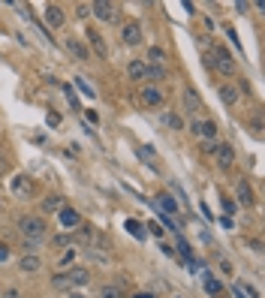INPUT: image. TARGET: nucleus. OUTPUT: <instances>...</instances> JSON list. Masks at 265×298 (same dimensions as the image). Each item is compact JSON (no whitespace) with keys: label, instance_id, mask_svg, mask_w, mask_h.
<instances>
[{"label":"nucleus","instance_id":"nucleus-10","mask_svg":"<svg viewBox=\"0 0 265 298\" xmlns=\"http://www.w3.org/2000/svg\"><path fill=\"white\" fill-rule=\"evenodd\" d=\"M18 268H21L24 274H33V271H39V268H42V262H39V256H36V253H24V256L18 259Z\"/></svg>","mask_w":265,"mask_h":298},{"label":"nucleus","instance_id":"nucleus-39","mask_svg":"<svg viewBox=\"0 0 265 298\" xmlns=\"http://www.w3.org/2000/svg\"><path fill=\"white\" fill-rule=\"evenodd\" d=\"M9 259V247L6 244H0V262H6Z\"/></svg>","mask_w":265,"mask_h":298},{"label":"nucleus","instance_id":"nucleus-4","mask_svg":"<svg viewBox=\"0 0 265 298\" xmlns=\"http://www.w3.org/2000/svg\"><path fill=\"white\" fill-rule=\"evenodd\" d=\"M121 39H124L127 45H139V42H142V24H139V21H124Z\"/></svg>","mask_w":265,"mask_h":298},{"label":"nucleus","instance_id":"nucleus-15","mask_svg":"<svg viewBox=\"0 0 265 298\" xmlns=\"http://www.w3.org/2000/svg\"><path fill=\"white\" fill-rule=\"evenodd\" d=\"M184 106H187V112H193V115L202 109V100H199V93H196L193 87H187V90H184Z\"/></svg>","mask_w":265,"mask_h":298},{"label":"nucleus","instance_id":"nucleus-30","mask_svg":"<svg viewBox=\"0 0 265 298\" xmlns=\"http://www.w3.org/2000/svg\"><path fill=\"white\" fill-rule=\"evenodd\" d=\"M72 259H75V247H66V253L60 256V265H69Z\"/></svg>","mask_w":265,"mask_h":298},{"label":"nucleus","instance_id":"nucleus-34","mask_svg":"<svg viewBox=\"0 0 265 298\" xmlns=\"http://www.w3.org/2000/svg\"><path fill=\"white\" fill-rule=\"evenodd\" d=\"M0 298H24V295H21L18 289H3V292H0Z\"/></svg>","mask_w":265,"mask_h":298},{"label":"nucleus","instance_id":"nucleus-36","mask_svg":"<svg viewBox=\"0 0 265 298\" xmlns=\"http://www.w3.org/2000/svg\"><path fill=\"white\" fill-rule=\"evenodd\" d=\"M75 84H81V90H84V93H87V96H94V87H91V84H87V81H81V78H78V81H75Z\"/></svg>","mask_w":265,"mask_h":298},{"label":"nucleus","instance_id":"nucleus-22","mask_svg":"<svg viewBox=\"0 0 265 298\" xmlns=\"http://www.w3.org/2000/svg\"><path fill=\"white\" fill-rule=\"evenodd\" d=\"M87 39H91V45H94V51H100V54H106V42H103V36H100V33H94V30H87Z\"/></svg>","mask_w":265,"mask_h":298},{"label":"nucleus","instance_id":"nucleus-5","mask_svg":"<svg viewBox=\"0 0 265 298\" xmlns=\"http://www.w3.org/2000/svg\"><path fill=\"white\" fill-rule=\"evenodd\" d=\"M139 96H142L145 106H163L166 103V96H163V90L157 84H142V93Z\"/></svg>","mask_w":265,"mask_h":298},{"label":"nucleus","instance_id":"nucleus-29","mask_svg":"<svg viewBox=\"0 0 265 298\" xmlns=\"http://www.w3.org/2000/svg\"><path fill=\"white\" fill-rule=\"evenodd\" d=\"M160 202H163V208H166V211H172V214L178 211V205H175V199H169V196H160Z\"/></svg>","mask_w":265,"mask_h":298},{"label":"nucleus","instance_id":"nucleus-16","mask_svg":"<svg viewBox=\"0 0 265 298\" xmlns=\"http://www.w3.org/2000/svg\"><path fill=\"white\" fill-rule=\"evenodd\" d=\"M127 75H130L133 81H145V60H130Z\"/></svg>","mask_w":265,"mask_h":298},{"label":"nucleus","instance_id":"nucleus-12","mask_svg":"<svg viewBox=\"0 0 265 298\" xmlns=\"http://www.w3.org/2000/svg\"><path fill=\"white\" fill-rule=\"evenodd\" d=\"M217 93H220V103H223V106H235V103H238V87H235V84H220Z\"/></svg>","mask_w":265,"mask_h":298},{"label":"nucleus","instance_id":"nucleus-27","mask_svg":"<svg viewBox=\"0 0 265 298\" xmlns=\"http://www.w3.org/2000/svg\"><path fill=\"white\" fill-rule=\"evenodd\" d=\"M51 286H54V289H69V280H66V274H57V277H51Z\"/></svg>","mask_w":265,"mask_h":298},{"label":"nucleus","instance_id":"nucleus-32","mask_svg":"<svg viewBox=\"0 0 265 298\" xmlns=\"http://www.w3.org/2000/svg\"><path fill=\"white\" fill-rule=\"evenodd\" d=\"M235 208H238V205H235L232 199H223V211H226V217H229V214H235Z\"/></svg>","mask_w":265,"mask_h":298},{"label":"nucleus","instance_id":"nucleus-25","mask_svg":"<svg viewBox=\"0 0 265 298\" xmlns=\"http://www.w3.org/2000/svg\"><path fill=\"white\" fill-rule=\"evenodd\" d=\"M51 244H54V247H72V235H54Z\"/></svg>","mask_w":265,"mask_h":298},{"label":"nucleus","instance_id":"nucleus-18","mask_svg":"<svg viewBox=\"0 0 265 298\" xmlns=\"http://www.w3.org/2000/svg\"><path fill=\"white\" fill-rule=\"evenodd\" d=\"M238 202H241V205H253V190H250L247 181L238 184Z\"/></svg>","mask_w":265,"mask_h":298},{"label":"nucleus","instance_id":"nucleus-26","mask_svg":"<svg viewBox=\"0 0 265 298\" xmlns=\"http://www.w3.org/2000/svg\"><path fill=\"white\" fill-rule=\"evenodd\" d=\"M166 124H169L172 130H184V121H181V115H166Z\"/></svg>","mask_w":265,"mask_h":298},{"label":"nucleus","instance_id":"nucleus-8","mask_svg":"<svg viewBox=\"0 0 265 298\" xmlns=\"http://www.w3.org/2000/svg\"><path fill=\"white\" fill-rule=\"evenodd\" d=\"M214 157H217V163H220V169H229L232 163H235V148L232 145H217V151H214Z\"/></svg>","mask_w":265,"mask_h":298},{"label":"nucleus","instance_id":"nucleus-23","mask_svg":"<svg viewBox=\"0 0 265 298\" xmlns=\"http://www.w3.org/2000/svg\"><path fill=\"white\" fill-rule=\"evenodd\" d=\"M42 208H45V211H60V208H63V199H60V196H48V199L42 202Z\"/></svg>","mask_w":265,"mask_h":298},{"label":"nucleus","instance_id":"nucleus-11","mask_svg":"<svg viewBox=\"0 0 265 298\" xmlns=\"http://www.w3.org/2000/svg\"><path fill=\"white\" fill-rule=\"evenodd\" d=\"M166 78H169V69H166V66L145 63V81H166Z\"/></svg>","mask_w":265,"mask_h":298},{"label":"nucleus","instance_id":"nucleus-21","mask_svg":"<svg viewBox=\"0 0 265 298\" xmlns=\"http://www.w3.org/2000/svg\"><path fill=\"white\" fill-rule=\"evenodd\" d=\"M205 289H208V292H211L214 298H226V292H223V286H220V283H217L214 277H205Z\"/></svg>","mask_w":265,"mask_h":298},{"label":"nucleus","instance_id":"nucleus-3","mask_svg":"<svg viewBox=\"0 0 265 298\" xmlns=\"http://www.w3.org/2000/svg\"><path fill=\"white\" fill-rule=\"evenodd\" d=\"M91 12H94L100 21H115V18H118V6L109 3V0H97V3H91Z\"/></svg>","mask_w":265,"mask_h":298},{"label":"nucleus","instance_id":"nucleus-40","mask_svg":"<svg viewBox=\"0 0 265 298\" xmlns=\"http://www.w3.org/2000/svg\"><path fill=\"white\" fill-rule=\"evenodd\" d=\"M133 298H154V295H151V292H136Z\"/></svg>","mask_w":265,"mask_h":298},{"label":"nucleus","instance_id":"nucleus-20","mask_svg":"<svg viewBox=\"0 0 265 298\" xmlns=\"http://www.w3.org/2000/svg\"><path fill=\"white\" fill-rule=\"evenodd\" d=\"M60 226H78V214L72 208H60Z\"/></svg>","mask_w":265,"mask_h":298},{"label":"nucleus","instance_id":"nucleus-7","mask_svg":"<svg viewBox=\"0 0 265 298\" xmlns=\"http://www.w3.org/2000/svg\"><path fill=\"white\" fill-rule=\"evenodd\" d=\"M63 21H66L63 9H60L57 3H48V6H45V24H48V27H63Z\"/></svg>","mask_w":265,"mask_h":298},{"label":"nucleus","instance_id":"nucleus-38","mask_svg":"<svg viewBox=\"0 0 265 298\" xmlns=\"http://www.w3.org/2000/svg\"><path fill=\"white\" fill-rule=\"evenodd\" d=\"M202 151H205V154H214V151H217V142H205Z\"/></svg>","mask_w":265,"mask_h":298},{"label":"nucleus","instance_id":"nucleus-24","mask_svg":"<svg viewBox=\"0 0 265 298\" xmlns=\"http://www.w3.org/2000/svg\"><path fill=\"white\" fill-rule=\"evenodd\" d=\"M97 298H121V286H100Z\"/></svg>","mask_w":265,"mask_h":298},{"label":"nucleus","instance_id":"nucleus-41","mask_svg":"<svg viewBox=\"0 0 265 298\" xmlns=\"http://www.w3.org/2000/svg\"><path fill=\"white\" fill-rule=\"evenodd\" d=\"M69 298H84V295H78V292H75V289H72V292H69Z\"/></svg>","mask_w":265,"mask_h":298},{"label":"nucleus","instance_id":"nucleus-1","mask_svg":"<svg viewBox=\"0 0 265 298\" xmlns=\"http://www.w3.org/2000/svg\"><path fill=\"white\" fill-rule=\"evenodd\" d=\"M205 60L214 66V69H220L223 75H235V60H232V54H229V48H223V45H214V51L211 54H205Z\"/></svg>","mask_w":265,"mask_h":298},{"label":"nucleus","instance_id":"nucleus-14","mask_svg":"<svg viewBox=\"0 0 265 298\" xmlns=\"http://www.w3.org/2000/svg\"><path fill=\"white\" fill-rule=\"evenodd\" d=\"M145 63H154V66H166V51H163L160 45H151V48H148V57H145Z\"/></svg>","mask_w":265,"mask_h":298},{"label":"nucleus","instance_id":"nucleus-17","mask_svg":"<svg viewBox=\"0 0 265 298\" xmlns=\"http://www.w3.org/2000/svg\"><path fill=\"white\" fill-rule=\"evenodd\" d=\"M12 190H15L18 196H24V193H33V184H30V178H27V175H18V178H15V184H12Z\"/></svg>","mask_w":265,"mask_h":298},{"label":"nucleus","instance_id":"nucleus-9","mask_svg":"<svg viewBox=\"0 0 265 298\" xmlns=\"http://www.w3.org/2000/svg\"><path fill=\"white\" fill-rule=\"evenodd\" d=\"M66 280H69V289H75V286H87V280H91V271L87 268H69L66 271Z\"/></svg>","mask_w":265,"mask_h":298},{"label":"nucleus","instance_id":"nucleus-37","mask_svg":"<svg viewBox=\"0 0 265 298\" xmlns=\"http://www.w3.org/2000/svg\"><path fill=\"white\" fill-rule=\"evenodd\" d=\"M48 124L57 127V124H60V115H57V112H48Z\"/></svg>","mask_w":265,"mask_h":298},{"label":"nucleus","instance_id":"nucleus-35","mask_svg":"<svg viewBox=\"0 0 265 298\" xmlns=\"http://www.w3.org/2000/svg\"><path fill=\"white\" fill-rule=\"evenodd\" d=\"M84 118H87V121H91V124H100V115H97V112H94V109H87V112H84Z\"/></svg>","mask_w":265,"mask_h":298},{"label":"nucleus","instance_id":"nucleus-6","mask_svg":"<svg viewBox=\"0 0 265 298\" xmlns=\"http://www.w3.org/2000/svg\"><path fill=\"white\" fill-rule=\"evenodd\" d=\"M66 51L72 54V57H78V60H91V51H87V45L81 42V39H75V36H66Z\"/></svg>","mask_w":265,"mask_h":298},{"label":"nucleus","instance_id":"nucleus-33","mask_svg":"<svg viewBox=\"0 0 265 298\" xmlns=\"http://www.w3.org/2000/svg\"><path fill=\"white\" fill-rule=\"evenodd\" d=\"M127 229H130L136 238H142V229H139V223H136V220H127Z\"/></svg>","mask_w":265,"mask_h":298},{"label":"nucleus","instance_id":"nucleus-2","mask_svg":"<svg viewBox=\"0 0 265 298\" xmlns=\"http://www.w3.org/2000/svg\"><path fill=\"white\" fill-rule=\"evenodd\" d=\"M18 232L24 235L27 244H36V241L45 238V223H42L39 217H21V220H18Z\"/></svg>","mask_w":265,"mask_h":298},{"label":"nucleus","instance_id":"nucleus-28","mask_svg":"<svg viewBox=\"0 0 265 298\" xmlns=\"http://www.w3.org/2000/svg\"><path fill=\"white\" fill-rule=\"evenodd\" d=\"M75 15H78V18H87V15H91V3H78V6H75Z\"/></svg>","mask_w":265,"mask_h":298},{"label":"nucleus","instance_id":"nucleus-13","mask_svg":"<svg viewBox=\"0 0 265 298\" xmlns=\"http://www.w3.org/2000/svg\"><path fill=\"white\" fill-rule=\"evenodd\" d=\"M72 244H81V247H87V244H94V226H78V232L72 235Z\"/></svg>","mask_w":265,"mask_h":298},{"label":"nucleus","instance_id":"nucleus-19","mask_svg":"<svg viewBox=\"0 0 265 298\" xmlns=\"http://www.w3.org/2000/svg\"><path fill=\"white\" fill-rule=\"evenodd\" d=\"M217 136H220V133H217V124H214V121H202V139H205V142H214Z\"/></svg>","mask_w":265,"mask_h":298},{"label":"nucleus","instance_id":"nucleus-31","mask_svg":"<svg viewBox=\"0 0 265 298\" xmlns=\"http://www.w3.org/2000/svg\"><path fill=\"white\" fill-rule=\"evenodd\" d=\"M190 133H193V136H202V121L193 118V121H190Z\"/></svg>","mask_w":265,"mask_h":298}]
</instances>
